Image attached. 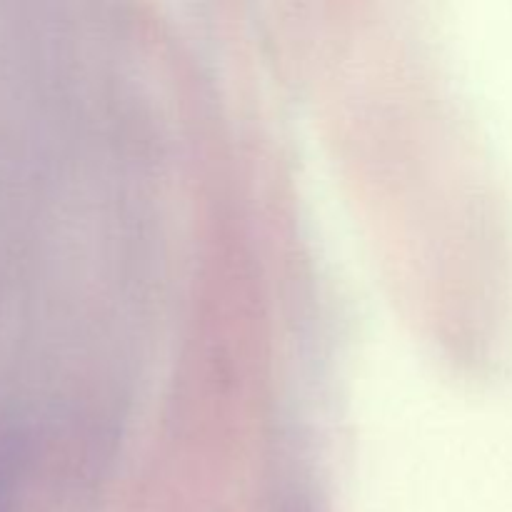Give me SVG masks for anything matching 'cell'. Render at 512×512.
Instances as JSON below:
<instances>
[{
  "mask_svg": "<svg viewBox=\"0 0 512 512\" xmlns=\"http://www.w3.org/2000/svg\"><path fill=\"white\" fill-rule=\"evenodd\" d=\"M3 500H5V478L0 473V512H3Z\"/></svg>",
  "mask_w": 512,
  "mask_h": 512,
  "instance_id": "cell-1",
  "label": "cell"
}]
</instances>
